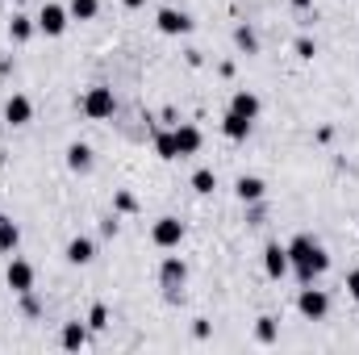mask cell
<instances>
[{
  "instance_id": "d4e9b609",
  "label": "cell",
  "mask_w": 359,
  "mask_h": 355,
  "mask_svg": "<svg viewBox=\"0 0 359 355\" xmlns=\"http://www.w3.org/2000/svg\"><path fill=\"white\" fill-rule=\"evenodd\" d=\"M109 326V309L104 305H92L88 309V330H104Z\"/></svg>"
},
{
  "instance_id": "52a82bcc",
  "label": "cell",
  "mask_w": 359,
  "mask_h": 355,
  "mask_svg": "<svg viewBox=\"0 0 359 355\" xmlns=\"http://www.w3.org/2000/svg\"><path fill=\"white\" fill-rule=\"evenodd\" d=\"M4 280H8V288H13L17 297L34 293V267L25 264V260H13V264H8V272H4Z\"/></svg>"
},
{
  "instance_id": "6da1fadb",
  "label": "cell",
  "mask_w": 359,
  "mask_h": 355,
  "mask_svg": "<svg viewBox=\"0 0 359 355\" xmlns=\"http://www.w3.org/2000/svg\"><path fill=\"white\" fill-rule=\"evenodd\" d=\"M288 267H297V280L301 284H313L326 267H330V255L322 251V243H313L309 234H297L288 243Z\"/></svg>"
},
{
  "instance_id": "5bb4252c",
  "label": "cell",
  "mask_w": 359,
  "mask_h": 355,
  "mask_svg": "<svg viewBox=\"0 0 359 355\" xmlns=\"http://www.w3.org/2000/svg\"><path fill=\"white\" fill-rule=\"evenodd\" d=\"M230 113H238V117L255 121V117H259V96H255V92H234V100H230Z\"/></svg>"
},
{
  "instance_id": "44dd1931",
  "label": "cell",
  "mask_w": 359,
  "mask_h": 355,
  "mask_svg": "<svg viewBox=\"0 0 359 355\" xmlns=\"http://www.w3.org/2000/svg\"><path fill=\"white\" fill-rule=\"evenodd\" d=\"M155 151H159V159H180L176 134H172V130H163V134H155Z\"/></svg>"
},
{
  "instance_id": "9a60e30c",
  "label": "cell",
  "mask_w": 359,
  "mask_h": 355,
  "mask_svg": "<svg viewBox=\"0 0 359 355\" xmlns=\"http://www.w3.org/2000/svg\"><path fill=\"white\" fill-rule=\"evenodd\" d=\"M67 168H72V172H80V176L92 172V147H88V142H72V147H67Z\"/></svg>"
},
{
  "instance_id": "e0dca14e",
  "label": "cell",
  "mask_w": 359,
  "mask_h": 355,
  "mask_svg": "<svg viewBox=\"0 0 359 355\" xmlns=\"http://www.w3.org/2000/svg\"><path fill=\"white\" fill-rule=\"evenodd\" d=\"M84 343H88V326H84V322H67V326H63V347H67V351H80Z\"/></svg>"
},
{
  "instance_id": "4dcf8cb0",
  "label": "cell",
  "mask_w": 359,
  "mask_h": 355,
  "mask_svg": "<svg viewBox=\"0 0 359 355\" xmlns=\"http://www.w3.org/2000/svg\"><path fill=\"white\" fill-rule=\"evenodd\" d=\"M288 4H292V8H301V13H305V8H313V0H288Z\"/></svg>"
},
{
  "instance_id": "603a6c76",
  "label": "cell",
  "mask_w": 359,
  "mask_h": 355,
  "mask_svg": "<svg viewBox=\"0 0 359 355\" xmlns=\"http://www.w3.org/2000/svg\"><path fill=\"white\" fill-rule=\"evenodd\" d=\"M276 335H280L276 318H259V326H255V339H259V343H276Z\"/></svg>"
},
{
  "instance_id": "277c9868",
  "label": "cell",
  "mask_w": 359,
  "mask_h": 355,
  "mask_svg": "<svg viewBox=\"0 0 359 355\" xmlns=\"http://www.w3.org/2000/svg\"><path fill=\"white\" fill-rule=\"evenodd\" d=\"M67 21H72V13H67L63 4H42V13H38V29H42L46 38H59V34L67 29Z\"/></svg>"
},
{
  "instance_id": "5b68a950",
  "label": "cell",
  "mask_w": 359,
  "mask_h": 355,
  "mask_svg": "<svg viewBox=\"0 0 359 355\" xmlns=\"http://www.w3.org/2000/svg\"><path fill=\"white\" fill-rule=\"evenodd\" d=\"M151 239H155V247L172 251V247L184 243V222H180V217H159V222H155V230H151Z\"/></svg>"
},
{
  "instance_id": "cb8c5ba5",
  "label": "cell",
  "mask_w": 359,
  "mask_h": 355,
  "mask_svg": "<svg viewBox=\"0 0 359 355\" xmlns=\"http://www.w3.org/2000/svg\"><path fill=\"white\" fill-rule=\"evenodd\" d=\"M192 188H196V192H213V188H217V176H213L209 168H201V172L192 176Z\"/></svg>"
},
{
  "instance_id": "9c48e42d",
  "label": "cell",
  "mask_w": 359,
  "mask_h": 355,
  "mask_svg": "<svg viewBox=\"0 0 359 355\" xmlns=\"http://www.w3.org/2000/svg\"><path fill=\"white\" fill-rule=\"evenodd\" d=\"M234 192H238L243 205H259V201L268 196V184H264L259 176H243L238 184H234Z\"/></svg>"
},
{
  "instance_id": "7402d4cb",
  "label": "cell",
  "mask_w": 359,
  "mask_h": 355,
  "mask_svg": "<svg viewBox=\"0 0 359 355\" xmlns=\"http://www.w3.org/2000/svg\"><path fill=\"white\" fill-rule=\"evenodd\" d=\"M67 13H72L76 21H92V17L100 13V0H72V4H67Z\"/></svg>"
},
{
  "instance_id": "d6986e66",
  "label": "cell",
  "mask_w": 359,
  "mask_h": 355,
  "mask_svg": "<svg viewBox=\"0 0 359 355\" xmlns=\"http://www.w3.org/2000/svg\"><path fill=\"white\" fill-rule=\"evenodd\" d=\"M34 29H38V25H34L29 17H21V13L8 21V38H13V42H29V38H34Z\"/></svg>"
},
{
  "instance_id": "f546056e",
  "label": "cell",
  "mask_w": 359,
  "mask_h": 355,
  "mask_svg": "<svg viewBox=\"0 0 359 355\" xmlns=\"http://www.w3.org/2000/svg\"><path fill=\"white\" fill-rule=\"evenodd\" d=\"M347 293L359 301V272H351V276H347Z\"/></svg>"
},
{
  "instance_id": "ba28073f",
  "label": "cell",
  "mask_w": 359,
  "mask_h": 355,
  "mask_svg": "<svg viewBox=\"0 0 359 355\" xmlns=\"http://www.w3.org/2000/svg\"><path fill=\"white\" fill-rule=\"evenodd\" d=\"M29 117H34V105H29V96H8L4 100V121L8 126H29Z\"/></svg>"
},
{
  "instance_id": "7c38bea8",
  "label": "cell",
  "mask_w": 359,
  "mask_h": 355,
  "mask_svg": "<svg viewBox=\"0 0 359 355\" xmlns=\"http://www.w3.org/2000/svg\"><path fill=\"white\" fill-rule=\"evenodd\" d=\"M159 29H163V34H188V29H192V17L180 13V8H163V13H159Z\"/></svg>"
},
{
  "instance_id": "f1b7e54d",
  "label": "cell",
  "mask_w": 359,
  "mask_h": 355,
  "mask_svg": "<svg viewBox=\"0 0 359 355\" xmlns=\"http://www.w3.org/2000/svg\"><path fill=\"white\" fill-rule=\"evenodd\" d=\"M21 305H25V314H29V318H38V314H42V305H38L29 293H25V301H21Z\"/></svg>"
},
{
  "instance_id": "8992f818",
  "label": "cell",
  "mask_w": 359,
  "mask_h": 355,
  "mask_svg": "<svg viewBox=\"0 0 359 355\" xmlns=\"http://www.w3.org/2000/svg\"><path fill=\"white\" fill-rule=\"evenodd\" d=\"M184 280H188V264H184L180 255H168V260H163V267H159V284L176 297L180 288H184Z\"/></svg>"
},
{
  "instance_id": "4316f807",
  "label": "cell",
  "mask_w": 359,
  "mask_h": 355,
  "mask_svg": "<svg viewBox=\"0 0 359 355\" xmlns=\"http://www.w3.org/2000/svg\"><path fill=\"white\" fill-rule=\"evenodd\" d=\"M297 55H301V59H313V55H318V46H313L309 38H297Z\"/></svg>"
},
{
  "instance_id": "ac0fdd59",
  "label": "cell",
  "mask_w": 359,
  "mask_h": 355,
  "mask_svg": "<svg viewBox=\"0 0 359 355\" xmlns=\"http://www.w3.org/2000/svg\"><path fill=\"white\" fill-rule=\"evenodd\" d=\"M234 46H238L243 55H259V34H255L251 25H238V29H234Z\"/></svg>"
},
{
  "instance_id": "3957f363",
  "label": "cell",
  "mask_w": 359,
  "mask_h": 355,
  "mask_svg": "<svg viewBox=\"0 0 359 355\" xmlns=\"http://www.w3.org/2000/svg\"><path fill=\"white\" fill-rule=\"evenodd\" d=\"M297 309H301L309 322H322V318L330 314V297H326L322 288H309V284H305V288H301V297H297Z\"/></svg>"
},
{
  "instance_id": "30bf717a",
  "label": "cell",
  "mask_w": 359,
  "mask_h": 355,
  "mask_svg": "<svg viewBox=\"0 0 359 355\" xmlns=\"http://www.w3.org/2000/svg\"><path fill=\"white\" fill-rule=\"evenodd\" d=\"M264 272H268L271 280H280V276L288 272V247H280V243H268V251H264Z\"/></svg>"
},
{
  "instance_id": "8fae6325",
  "label": "cell",
  "mask_w": 359,
  "mask_h": 355,
  "mask_svg": "<svg viewBox=\"0 0 359 355\" xmlns=\"http://www.w3.org/2000/svg\"><path fill=\"white\" fill-rule=\"evenodd\" d=\"M172 134H176L180 159H184V155H196V151H201V130H196V126H188V121H184V126H176Z\"/></svg>"
},
{
  "instance_id": "4fadbf2b",
  "label": "cell",
  "mask_w": 359,
  "mask_h": 355,
  "mask_svg": "<svg viewBox=\"0 0 359 355\" xmlns=\"http://www.w3.org/2000/svg\"><path fill=\"white\" fill-rule=\"evenodd\" d=\"M63 255H67V264L84 267V264H92V260H96V247H92V239H72Z\"/></svg>"
},
{
  "instance_id": "484cf974",
  "label": "cell",
  "mask_w": 359,
  "mask_h": 355,
  "mask_svg": "<svg viewBox=\"0 0 359 355\" xmlns=\"http://www.w3.org/2000/svg\"><path fill=\"white\" fill-rule=\"evenodd\" d=\"M138 209V196L134 192H117V213H134Z\"/></svg>"
},
{
  "instance_id": "2e32d148",
  "label": "cell",
  "mask_w": 359,
  "mask_h": 355,
  "mask_svg": "<svg viewBox=\"0 0 359 355\" xmlns=\"http://www.w3.org/2000/svg\"><path fill=\"white\" fill-rule=\"evenodd\" d=\"M222 134H226V138H234V142H243V138L251 134V121H247V117H238V113H226Z\"/></svg>"
},
{
  "instance_id": "ffe728a7",
  "label": "cell",
  "mask_w": 359,
  "mask_h": 355,
  "mask_svg": "<svg viewBox=\"0 0 359 355\" xmlns=\"http://www.w3.org/2000/svg\"><path fill=\"white\" fill-rule=\"evenodd\" d=\"M17 243H21V230H17L8 217H0V251H4V255H13V251H17Z\"/></svg>"
},
{
  "instance_id": "1f68e13d",
  "label": "cell",
  "mask_w": 359,
  "mask_h": 355,
  "mask_svg": "<svg viewBox=\"0 0 359 355\" xmlns=\"http://www.w3.org/2000/svg\"><path fill=\"white\" fill-rule=\"evenodd\" d=\"M121 4H126V8H142L147 0H121Z\"/></svg>"
},
{
  "instance_id": "83f0119b",
  "label": "cell",
  "mask_w": 359,
  "mask_h": 355,
  "mask_svg": "<svg viewBox=\"0 0 359 355\" xmlns=\"http://www.w3.org/2000/svg\"><path fill=\"white\" fill-rule=\"evenodd\" d=\"M100 234H109V239L117 234V213H109V217H100Z\"/></svg>"
},
{
  "instance_id": "7a4b0ae2",
  "label": "cell",
  "mask_w": 359,
  "mask_h": 355,
  "mask_svg": "<svg viewBox=\"0 0 359 355\" xmlns=\"http://www.w3.org/2000/svg\"><path fill=\"white\" fill-rule=\"evenodd\" d=\"M113 109H117V96H113V88L96 84V88L84 92V113H88L92 121H104V117H113Z\"/></svg>"
}]
</instances>
